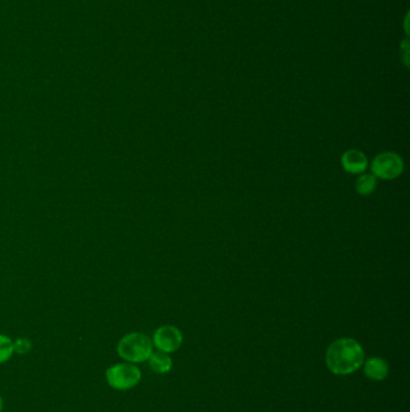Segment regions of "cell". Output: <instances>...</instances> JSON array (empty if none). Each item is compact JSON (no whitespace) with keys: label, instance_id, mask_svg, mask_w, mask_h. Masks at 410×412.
<instances>
[{"label":"cell","instance_id":"obj_1","mask_svg":"<svg viewBox=\"0 0 410 412\" xmlns=\"http://www.w3.org/2000/svg\"><path fill=\"white\" fill-rule=\"evenodd\" d=\"M365 362V351L351 337H340L326 351V365L332 374L350 375L358 371Z\"/></svg>","mask_w":410,"mask_h":412},{"label":"cell","instance_id":"obj_2","mask_svg":"<svg viewBox=\"0 0 410 412\" xmlns=\"http://www.w3.org/2000/svg\"><path fill=\"white\" fill-rule=\"evenodd\" d=\"M117 352L127 363H142L153 353V342L143 333H129L118 342Z\"/></svg>","mask_w":410,"mask_h":412},{"label":"cell","instance_id":"obj_3","mask_svg":"<svg viewBox=\"0 0 410 412\" xmlns=\"http://www.w3.org/2000/svg\"><path fill=\"white\" fill-rule=\"evenodd\" d=\"M105 376L111 389L127 391L136 387L141 381V370L132 363H118L110 366Z\"/></svg>","mask_w":410,"mask_h":412},{"label":"cell","instance_id":"obj_4","mask_svg":"<svg viewBox=\"0 0 410 412\" xmlns=\"http://www.w3.org/2000/svg\"><path fill=\"white\" fill-rule=\"evenodd\" d=\"M373 175L382 180H395L404 170V161L395 152H382L374 157L371 163Z\"/></svg>","mask_w":410,"mask_h":412},{"label":"cell","instance_id":"obj_5","mask_svg":"<svg viewBox=\"0 0 410 412\" xmlns=\"http://www.w3.org/2000/svg\"><path fill=\"white\" fill-rule=\"evenodd\" d=\"M153 346H156L158 351L172 353L178 350L183 342V334L175 326H161L158 328L153 335Z\"/></svg>","mask_w":410,"mask_h":412},{"label":"cell","instance_id":"obj_6","mask_svg":"<svg viewBox=\"0 0 410 412\" xmlns=\"http://www.w3.org/2000/svg\"><path fill=\"white\" fill-rule=\"evenodd\" d=\"M340 164H342L343 170L347 173L360 175V174H363L368 168V158L362 151L351 148L342 155Z\"/></svg>","mask_w":410,"mask_h":412},{"label":"cell","instance_id":"obj_7","mask_svg":"<svg viewBox=\"0 0 410 412\" xmlns=\"http://www.w3.org/2000/svg\"><path fill=\"white\" fill-rule=\"evenodd\" d=\"M363 373L367 376L368 379L373 381H382L387 377L389 375V364L387 360L379 358V357H372L369 360L363 362Z\"/></svg>","mask_w":410,"mask_h":412},{"label":"cell","instance_id":"obj_8","mask_svg":"<svg viewBox=\"0 0 410 412\" xmlns=\"http://www.w3.org/2000/svg\"><path fill=\"white\" fill-rule=\"evenodd\" d=\"M150 368L156 374H167L172 369V360L169 353L165 352H153L148 358Z\"/></svg>","mask_w":410,"mask_h":412},{"label":"cell","instance_id":"obj_9","mask_svg":"<svg viewBox=\"0 0 410 412\" xmlns=\"http://www.w3.org/2000/svg\"><path fill=\"white\" fill-rule=\"evenodd\" d=\"M378 186L377 177L373 174H360L355 188L360 195H372Z\"/></svg>","mask_w":410,"mask_h":412},{"label":"cell","instance_id":"obj_10","mask_svg":"<svg viewBox=\"0 0 410 412\" xmlns=\"http://www.w3.org/2000/svg\"><path fill=\"white\" fill-rule=\"evenodd\" d=\"M14 355V342L8 335L0 334V364L12 357Z\"/></svg>","mask_w":410,"mask_h":412},{"label":"cell","instance_id":"obj_11","mask_svg":"<svg viewBox=\"0 0 410 412\" xmlns=\"http://www.w3.org/2000/svg\"><path fill=\"white\" fill-rule=\"evenodd\" d=\"M32 350V342L27 337H19L14 342V352L19 355H27Z\"/></svg>","mask_w":410,"mask_h":412},{"label":"cell","instance_id":"obj_12","mask_svg":"<svg viewBox=\"0 0 410 412\" xmlns=\"http://www.w3.org/2000/svg\"><path fill=\"white\" fill-rule=\"evenodd\" d=\"M401 51L403 52V58H404V63H406L407 67L409 66V41L404 40L401 43Z\"/></svg>","mask_w":410,"mask_h":412},{"label":"cell","instance_id":"obj_13","mask_svg":"<svg viewBox=\"0 0 410 412\" xmlns=\"http://www.w3.org/2000/svg\"><path fill=\"white\" fill-rule=\"evenodd\" d=\"M3 409H4V402H3V398L0 397V412H3Z\"/></svg>","mask_w":410,"mask_h":412}]
</instances>
